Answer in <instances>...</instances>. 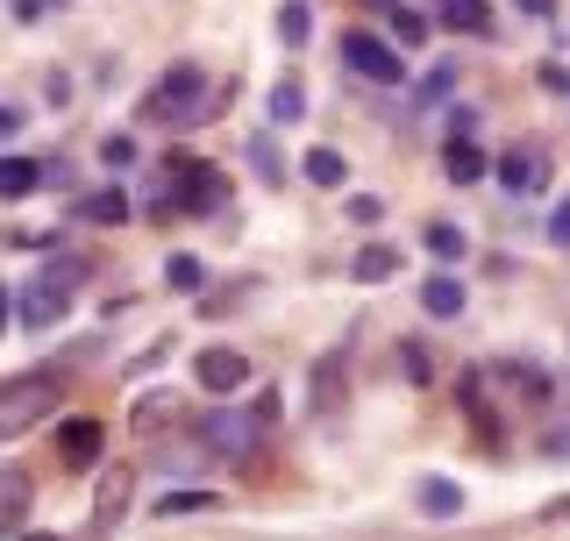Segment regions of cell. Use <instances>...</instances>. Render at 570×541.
<instances>
[{
    "label": "cell",
    "mask_w": 570,
    "mask_h": 541,
    "mask_svg": "<svg viewBox=\"0 0 570 541\" xmlns=\"http://www.w3.org/2000/svg\"><path fill=\"white\" fill-rule=\"evenodd\" d=\"M392 270H400V249H392V243H364V249H356V264H350V278L356 285H379V278H392Z\"/></svg>",
    "instance_id": "cell-14"
},
{
    "label": "cell",
    "mask_w": 570,
    "mask_h": 541,
    "mask_svg": "<svg viewBox=\"0 0 570 541\" xmlns=\"http://www.w3.org/2000/svg\"><path fill=\"white\" fill-rule=\"evenodd\" d=\"M165 278L178 285V293H193V285H200L207 270H200V257H171V264H165Z\"/></svg>",
    "instance_id": "cell-25"
},
{
    "label": "cell",
    "mask_w": 570,
    "mask_h": 541,
    "mask_svg": "<svg viewBox=\"0 0 570 541\" xmlns=\"http://www.w3.org/2000/svg\"><path fill=\"white\" fill-rule=\"evenodd\" d=\"M392 36H400V43H421L428 22H421V14H400V8H392Z\"/></svg>",
    "instance_id": "cell-26"
},
{
    "label": "cell",
    "mask_w": 570,
    "mask_h": 541,
    "mask_svg": "<svg viewBox=\"0 0 570 541\" xmlns=\"http://www.w3.org/2000/svg\"><path fill=\"white\" fill-rule=\"evenodd\" d=\"M307 29H314V14H307V0H285V8H278V43H307Z\"/></svg>",
    "instance_id": "cell-22"
},
{
    "label": "cell",
    "mask_w": 570,
    "mask_h": 541,
    "mask_svg": "<svg viewBox=\"0 0 570 541\" xmlns=\"http://www.w3.org/2000/svg\"><path fill=\"white\" fill-rule=\"evenodd\" d=\"M542 520H570V499H549V506H542Z\"/></svg>",
    "instance_id": "cell-32"
},
{
    "label": "cell",
    "mask_w": 570,
    "mask_h": 541,
    "mask_svg": "<svg viewBox=\"0 0 570 541\" xmlns=\"http://www.w3.org/2000/svg\"><path fill=\"white\" fill-rule=\"evenodd\" d=\"M193 377H200L207 392H222V400H228V392L249 385V356H243V350H200V356H193Z\"/></svg>",
    "instance_id": "cell-7"
},
{
    "label": "cell",
    "mask_w": 570,
    "mask_h": 541,
    "mask_svg": "<svg viewBox=\"0 0 570 541\" xmlns=\"http://www.w3.org/2000/svg\"><path fill=\"white\" fill-rule=\"evenodd\" d=\"M299 171H307V186H321V193H335L350 178V165L335 150H307V157H299Z\"/></svg>",
    "instance_id": "cell-18"
},
{
    "label": "cell",
    "mask_w": 570,
    "mask_h": 541,
    "mask_svg": "<svg viewBox=\"0 0 570 541\" xmlns=\"http://www.w3.org/2000/svg\"><path fill=\"white\" fill-rule=\"evenodd\" d=\"M442 171H450L456 186H478V178H485V150H478V142H463V136H450V150H442Z\"/></svg>",
    "instance_id": "cell-12"
},
{
    "label": "cell",
    "mask_w": 570,
    "mask_h": 541,
    "mask_svg": "<svg viewBox=\"0 0 570 541\" xmlns=\"http://www.w3.org/2000/svg\"><path fill=\"white\" fill-rule=\"evenodd\" d=\"M343 65L356 71V79H371V86H400V79H406L400 50H392L385 36H371V29H350V36H343Z\"/></svg>",
    "instance_id": "cell-4"
},
{
    "label": "cell",
    "mask_w": 570,
    "mask_h": 541,
    "mask_svg": "<svg viewBox=\"0 0 570 541\" xmlns=\"http://www.w3.org/2000/svg\"><path fill=\"white\" fill-rule=\"evenodd\" d=\"M36 186H43V165H29V157H0V200H29Z\"/></svg>",
    "instance_id": "cell-16"
},
{
    "label": "cell",
    "mask_w": 570,
    "mask_h": 541,
    "mask_svg": "<svg viewBox=\"0 0 570 541\" xmlns=\"http://www.w3.org/2000/svg\"><path fill=\"white\" fill-rule=\"evenodd\" d=\"M249 165H257V171H272V178H278V150H272V142H264V136H257V142H249Z\"/></svg>",
    "instance_id": "cell-29"
},
{
    "label": "cell",
    "mask_w": 570,
    "mask_h": 541,
    "mask_svg": "<svg viewBox=\"0 0 570 541\" xmlns=\"http://www.w3.org/2000/svg\"><path fill=\"white\" fill-rule=\"evenodd\" d=\"M463 249H471V236H463V228H450V222H435V228H428V257L463 264Z\"/></svg>",
    "instance_id": "cell-20"
},
{
    "label": "cell",
    "mask_w": 570,
    "mask_h": 541,
    "mask_svg": "<svg viewBox=\"0 0 570 541\" xmlns=\"http://www.w3.org/2000/svg\"><path fill=\"white\" fill-rule=\"evenodd\" d=\"M542 456H549V463H563V456H570V421H563V427H549V435H542Z\"/></svg>",
    "instance_id": "cell-27"
},
{
    "label": "cell",
    "mask_w": 570,
    "mask_h": 541,
    "mask_svg": "<svg viewBox=\"0 0 570 541\" xmlns=\"http://www.w3.org/2000/svg\"><path fill=\"white\" fill-rule=\"evenodd\" d=\"M272 413H278V392H264L257 406H214L207 421H200V442L214 449V456H228V463H257Z\"/></svg>",
    "instance_id": "cell-1"
},
{
    "label": "cell",
    "mask_w": 570,
    "mask_h": 541,
    "mask_svg": "<svg viewBox=\"0 0 570 541\" xmlns=\"http://www.w3.org/2000/svg\"><path fill=\"white\" fill-rule=\"evenodd\" d=\"M29 506H36V478L22 463H0V541H14L29 528Z\"/></svg>",
    "instance_id": "cell-5"
},
{
    "label": "cell",
    "mask_w": 570,
    "mask_h": 541,
    "mask_svg": "<svg viewBox=\"0 0 570 541\" xmlns=\"http://www.w3.org/2000/svg\"><path fill=\"white\" fill-rule=\"evenodd\" d=\"M129 499H136V463H115V471L100 478V492H94V520H100V534H115V528H121Z\"/></svg>",
    "instance_id": "cell-8"
},
{
    "label": "cell",
    "mask_w": 570,
    "mask_h": 541,
    "mask_svg": "<svg viewBox=\"0 0 570 541\" xmlns=\"http://www.w3.org/2000/svg\"><path fill=\"white\" fill-rule=\"evenodd\" d=\"M350 392V350H321L314 356V385H307V406L314 413H335Z\"/></svg>",
    "instance_id": "cell-6"
},
{
    "label": "cell",
    "mask_w": 570,
    "mask_h": 541,
    "mask_svg": "<svg viewBox=\"0 0 570 541\" xmlns=\"http://www.w3.org/2000/svg\"><path fill=\"white\" fill-rule=\"evenodd\" d=\"M549 236H557V243H570V200H563L557 214H549Z\"/></svg>",
    "instance_id": "cell-31"
},
{
    "label": "cell",
    "mask_w": 570,
    "mask_h": 541,
    "mask_svg": "<svg viewBox=\"0 0 570 541\" xmlns=\"http://www.w3.org/2000/svg\"><path fill=\"white\" fill-rule=\"evenodd\" d=\"M171 413H178V400H171V392H142V400H136V413H129V427H136V435H157V427H165Z\"/></svg>",
    "instance_id": "cell-17"
},
{
    "label": "cell",
    "mask_w": 570,
    "mask_h": 541,
    "mask_svg": "<svg viewBox=\"0 0 570 541\" xmlns=\"http://www.w3.org/2000/svg\"><path fill=\"white\" fill-rule=\"evenodd\" d=\"M421 306H428L435 321H456V314H463V285L450 278V270H435V278L421 285Z\"/></svg>",
    "instance_id": "cell-15"
},
{
    "label": "cell",
    "mask_w": 570,
    "mask_h": 541,
    "mask_svg": "<svg viewBox=\"0 0 570 541\" xmlns=\"http://www.w3.org/2000/svg\"><path fill=\"white\" fill-rule=\"evenodd\" d=\"M450 136H463V142L478 136V115H471V107H456V115H450Z\"/></svg>",
    "instance_id": "cell-30"
},
{
    "label": "cell",
    "mask_w": 570,
    "mask_h": 541,
    "mask_svg": "<svg viewBox=\"0 0 570 541\" xmlns=\"http://www.w3.org/2000/svg\"><path fill=\"white\" fill-rule=\"evenodd\" d=\"M421 513H435V520H456V513H463V492H456L450 478H428V484H421Z\"/></svg>",
    "instance_id": "cell-19"
},
{
    "label": "cell",
    "mask_w": 570,
    "mask_h": 541,
    "mask_svg": "<svg viewBox=\"0 0 570 541\" xmlns=\"http://www.w3.org/2000/svg\"><path fill=\"white\" fill-rule=\"evenodd\" d=\"M0 328H8V285H0Z\"/></svg>",
    "instance_id": "cell-34"
},
{
    "label": "cell",
    "mask_w": 570,
    "mask_h": 541,
    "mask_svg": "<svg viewBox=\"0 0 570 541\" xmlns=\"http://www.w3.org/2000/svg\"><path fill=\"white\" fill-rule=\"evenodd\" d=\"M542 171H549V157L534 150V142H521V150H507V157H499V186H507V193H521V200H528V193H542Z\"/></svg>",
    "instance_id": "cell-9"
},
{
    "label": "cell",
    "mask_w": 570,
    "mask_h": 541,
    "mask_svg": "<svg viewBox=\"0 0 570 541\" xmlns=\"http://www.w3.org/2000/svg\"><path fill=\"white\" fill-rule=\"evenodd\" d=\"M214 506H222L214 492H165V499H157V513H165V520H186V513H214Z\"/></svg>",
    "instance_id": "cell-21"
},
{
    "label": "cell",
    "mask_w": 570,
    "mask_h": 541,
    "mask_svg": "<svg viewBox=\"0 0 570 541\" xmlns=\"http://www.w3.org/2000/svg\"><path fill=\"white\" fill-rule=\"evenodd\" d=\"M58 400H65V385H58L50 371H14V377H0V442L29 435V427L43 421Z\"/></svg>",
    "instance_id": "cell-3"
},
{
    "label": "cell",
    "mask_w": 570,
    "mask_h": 541,
    "mask_svg": "<svg viewBox=\"0 0 570 541\" xmlns=\"http://www.w3.org/2000/svg\"><path fill=\"white\" fill-rule=\"evenodd\" d=\"M400 371L406 385H428V342H400Z\"/></svg>",
    "instance_id": "cell-24"
},
{
    "label": "cell",
    "mask_w": 570,
    "mask_h": 541,
    "mask_svg": "<svg viewBox=\"0 0 570 541\" xmlns=\"http://www.w3.org/2000/svg\"><path fill=\"white\" fill-rule=\"evenodd\" d=\"M299 107H307V86H299V79H278L272 86V121H299Z\"/></svg>",
    "instance_id": "cell-23"
},
{
    "label": "cell",
    "mask_w": 570,
    "mask_h": 541,
    "mask_svg": "<svg viewBox=\"0 0 570 541\" xmlns=\"http://www.w3.org/2000/svg\"><path fill=\"white\" fill-rule=\"evenodd\" d=\"M200 115H207V71L200 65H171L136 107V121H157V129H193Z\"/></svg>",
    "instance_id": "cell-2"
},
{
    "label": "cell",
    "mask_w": 570,
    "mask_h": 541,
    "mask_svg": "<svg viewBox=\"0 0 570 541\" xmlns=\"http://www.w3.org/2000/svg\"><path fill=\"white\" fill-rule=\"evenodd\" d=\"M58 456L71 463V471H94L100 463V421H65L58 427Z\"/></svg>",
    "instance_id": "cell-10"
},
{
    "label": "cell",
    "mask_w": 570,
    "mask_h": 541,
    "mask_svg": "<svg viewBox=\"0 0 570 541\" xmlns=\"http://www.w3.org/2000/svg\"><path fill=\"white\" fill-rule=\"evenodd\" d=\"M14 541H65V534H29V528H22V534H14Z\"/></svg>",
    "instance_id": "cell-33"
},
{
    "label": "cell",
    "mask_w": 570,
    "mask_h": 541,
    "mask_svg": "<svg viewBox=\"0 0 570 541\" xmlns=\"http://www.w3.org/2000/svg\"><path fill=\"white\" fill-rule=\"evenodd\" d=\"M100 157H107V165L121 171V165H129V157H136V142H129V136H107V142H100Z\"/></svg>",
    "instance_id": "cell-28"
},
{
    "label": "cell",
    "mask_w": 570,
    "mask_h": 541,
    "mask_svg": "<svg viewBox=\"0 0 570 541\" xmlns=\"http://www.w3.org/2000/svg\"><path fill=\"white\" fill-rule=\"evenodd\" d=\"M442 29L463 36H492V0H442Z\"/></svg>",
    "instance_id": "cell-11"
},
{
    "label": "cell",
    "mask_w": 570,
    "mask_h": 541,
    "mask_svg": "<svg viewBox=\"0 0 570 541\" xmlns=\"http://www.w3.org/2000/svg\"><path fill=\"white\" fill-rule=\"evenodd\" d=\"M71 214H79V222H94V228H121V222H129V200L107 186V193H86V200L71 207Z\"/></svg>",
    "instance_id": "cell-13"
}]
</instances>
